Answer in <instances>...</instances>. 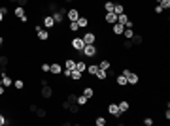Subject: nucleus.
I'll return each instance as SVG.
<instances>
[{
    "mask_svg": "<svg viewBox=\"0 0 170 126\" xmlns=\"http://www.w3.org/2000/svg\"><path fill=\"white\" fill-rule=\"evenodd\" d=\"M81 55H83V57H87V59H94L96 55H99V49H96V45H94V43L85 45V47L81 49Z\"/></svg>",
    "mask_w": 170,
    "mask_h": 126,
    "instance_id": "obj_1",
    "label": "nucleus"
},
{
    "mask_svg": "<svg viewBox=\"0 0 170 126\" xmlns=\"http://www.w3.org/2000/svg\"><path fill=\"white\" fill-rule=\"evenodd\" d=\"M70 47L74 49L76 53H81V49L85 47V43H83V40H81V36H76V38H72V41H70Z\"/></svg>",
    "mask_w": 170,
    "mask_h": 126,
    "instance_id": "obj_2",
    "label": "nucleus"
},
{
    "mask_svg": "<svg viewBox=\"0 0 170 126\" xmlns=\"http://www.w3.org/2000/svg\"><path fill=\"white\" fill-rule=\"evenodd\" d=\"M13 15L21 21V23H29V17H27V13H25V8H21V6H15V10H13Z\"/></svg>",
    "mask_w": 170,
    "mask_h": 126,
    "instance_id": "obj_3",
    "label": "nucleus"
},
{
    "mask_svg": "<svg viewBox=\"0 0 170 126\" xmlns=\"http://www.w3.org/2000/svg\"><path fill=\"white\" fill-rule=\"evenodd\" d=\"M81 40H83V43H85V45H91V43H96V34H94V32H91V30H87V32H83Z\"/></svg>",
    "mask_w": 170,
    "mask_h": 126,
    "instance_id": "obj_4",
    "label": "nucleus"
},
{
    "mask_svg": "<svg viewBox=\"0 0 170 126\" xmlns=\"http://www.w3.org/2000/svg\"><path fill=\"white\" fill-rule=\"evenodd\" d=\"M42 23H44V27H45V28H49V30H53V28L57 27L55 21H53V17H51L49 13H45V15L42 17Z\"/></svg>",
    "mask_w": 170,
    "mask_h": 126,
    "instance_id": "obj_5",
    "label": "nucleus"
},
{
    "mask_svg": "<svg viewBox=\"0 0 170 126\" xmlns=\"http://www.w3.org/2000/svg\"><path fill=\"white\" fill-rule=\"evenodd\" d=\"M80 15H81V13H80L78 8H68V11H66V19H68V21H78Z\"/></svg>",
    "mask_w": 170,
    "mask_h": 126,
    "instance_id": "obj_6",
    "label": "nucleus"
},
{
    "mask_svg": "<svg viewBox=\"0 0 170 126\" xmlns=\"http://www.w3.org/2000/svg\"><path fill=\"white\" fill-rule=\"evenodd\" d=\"M108 113L113 117V119H117V120H121V111H119V107H117V104H108Z\"/></svg>",
    "mask_w": 170,
    "mask_h": 126,
    "instance_id": "obj_7",
    "label": "nucleus"
},
{
    "mask_svg": "<svg viewBox=\"0 0 170 126\" xmlns=\"http://www.w3.org/2000/svg\"><path fill=\"white\" fill-rule=\"evenodd\" d=\"M42 98H45V100H49V98H53V89L49 87V85H44L42 87Z\"/></svg>",
    "mask_w": 170,
    "mask_h": 126,
    "instance_id": "obj_8",
    "label": "nucleus"
},
{
    "mask_svg": "<svg viewBox=\"0 0 170 126\" xmlns=\"http://www.w3.org/2000/svg\"><path fill=\"white\" fill-rule=\"evenodd\" d=\"M138 83H140V75L134 73V72H131L127 75V85H138Z\"/></svg>",
    "mask_w": 170,
    "mask_h": 126,
    "instance_id": "obj_9",
    "label": "nucleus"
},
{
    "mask_svg": "<svg viewBox=\"0 0 170 126\" xmlns=\"http://www.w3.org/2000/svg\"><path fill=\"white\" fill-rule=\"evenodd\" d=\"M123 30H125V24H121V23H113V24H112L113 36H121V34H123Z\"/></svg>",
    "mask_w": 170,
    "mask_h": 126,
    "instance_id": "obj_10",
    "label": "nucleus"
},
{
    "mask_svg": "<svg viewBox=\"0 0 170 126\" xmlns=\"http://www.w3.org/2000/svg\"><path fill=\"white\" fill-rule=\"evenodd\" d=\"M61 72H62V66H61L59 62H51V64H49V73H53V75H61Z\"/></svg>",
    "mask_w": 170,
    "mask_h": 126,
    "instance_id": "obj_11",
    "label": "nucleus"
},
{
    "mask_svg": "<svg viewBox=\"0 0 170 126\" xmlns=\"http://www.w3.org/2000/svg\"><path fill=\"white\" fill-rule=\"evenodd\" d=\"M70 79H74L76 83H80V81L83 79V73H81L80 70H76V68H74V70H72V72H70Z\"/></svg>",
    "mask_w": 170,
    "mask_h": 126,
    "instance_id": "obj_12",
    "label": "nucleus"
},
{
    "mask_svg": "<svg viewBox=\"0 0 170 126\" xmlns=\"http://www.w3.org/2000/svg\"><path fill=\"white\" fill-rule=\"evenodd\" d=\"M117 107H119L121 115H123V113H127V111L131 109V104H129V100H121V102L117 104Z\"/></svg>",
    "mask_w": 170,
    "mask_h": 126,
    "instance_id": "obj_13",
    "label": "nucleus"
},
{
    "mask_svg": "<svg viewBox=\"0 0 170 126\" xmlns=\"http://www.w3.org/2000/svg\"><path fill=\"white\" fill-rule=\"evenodd\" d=\"M104 23H106V24H113V23H117V15H115L113 11H108V13L104 15Z\"/></svg>",
    "mask_w": 170,
    "mask_h": 126,
    "instance_id": "obj_14",
    "label": "nucleus"
},
{
    "mask_svg": "<svg viewBox=\"0 0 170 126\" xmlns=\"http://www.w3.org/2000/svg\"><path fill=\"white\" fill-rule=\"evenodd\" d=\"M0 77H2V85H4L6 89H8V87H11V83H13V81H11V77H10V75H8L6 72H2V73H0Z\"/></svg>",
    "mask_w": 170,
    "mask_h": 126,
    "instance_id": "obj_15",
    "label": "nucleus"
},
{
    "mask_svg": "<svg viewBox=\"0 0 170 126\" xmlns=\"http://www.w3.org/2000/svg\"><path fill=\"white\" fill-rule=\"evenodd\" d=\"M36 36H38V40H40V41H47V40H49V32L44 30V28H40V30L36 32Z\"/></svg>",
    "mask_w": 170,
    "mask_h": 126,
    "instance_id": "obj_16",
    "label": "nucleus"
},
{
    "mask_svg": "<svg viewBox=\"0 0 170 126\" xmlns=\"http://www.w3.org/2000/svg\"><path fill=\"white\" fill-rule=\"evenodd\" d=\"M51 17H53V21H55V24H62V23H64V15H62L61 11L51 13Z\"/></svg>",
    "mask_w": 170,
    "mask_h": 126,
    "instance_id": "obj_17",
    "label": "nucleus"
},
{
    "mask_svg": "<svg viewBox=\"0 0 170 126\" xmlns=\"http://www.w3.org/2000/svg\"><path fill=\"white\" fill-rule=\"evenodd\" d=\"M68 30H70V32H74V34H78L81 28H80V24H78L76 21H70V23H68Z\"/></svg>",
    "mask_w": 170,
    "mask_h": 126,
    "instance_id": "obj_18",
    "label": "nucleus"
},
{
    "mask_svg": "<svg viewBox=\"0 0 170 126\" xmlns=\"http://www.w3.org/2000/svg\"><path fill=\"white\" fill-rule=\"evenodd\" d=\"M64 68L72 72V70L76 68V60H74V59H70V57H68V59H64Z\"/></svg>",
    "mask_w": 170,
    "mask_h": 126,
    "instance_id": "obj_19",
    "label": "nucleus"
},
{
    "mask_svg": "<svg viewBox=\"0 0 170 126\" xmlns=\"http://www.w3.org/2000/svg\"><path fill=\"white\" fill-rule=\"evenodd\" d=\"M76 23L80 24V28H87V27H89V19H87L85 15H80V19H78Z\"/></svg>",
    "mask_w": 170,
    "mask_h": 126,
    "instance_id": "obj_20",
    "label": "nucleus"
},
{
    "mask_svg": "<svg viewBox=\"0 0 170 126\" xmlns=\"http://www.w3.org/2000/svg\"><path fill=\"white\" fill-rule=\"evenodd\" d=\"M47 11H49V15H51V13H55V11H59V4L55 2V0H51V2L47 4Z\"/></svg>",
    "mask_w": 170,
    "mask_h": 126,
    "instance_id": "obj_21",
    "label": "nucleus"
},
{
    "mask_svg": "<svg viewBox=\"0 0 170 126\" xmlns=\"http://www.w3.org/2000/svg\"><path fill=\"white\" fill-rule=\"evenodd\" d=\"M94 77L100 79V81H106V79H108V73H106V70H100V68H99V72L94 73Z\"/></svg>",
    "mask_w": 170,
    "mask_h": 126,
    "instance_id": "obj_22",
    "label": "nucleus"
},
{
    "mask_svg": "<svg viewBox=\"0 0 170 126\" xmlns=\"http://www.w3.org/2000/svg\"><path fill=\"white\" fill-rule=\"evenodd\" d=\"M131 40H132L134 45H142V43H144V36H142V34H136V32H134V36H132Z\"/></svg>",
    "mask_w": 170,
    "mask_h": 126,
    "instance_id": "obj_23",
    "label": "nucleus"
},
{
    "mask_svg": "<svg viewBox=\"0 0 170 126\" xmlns=\"http://www.w3.org/2000/svg\"><path fill=\"white\" fill-rule=\"evenodd\" d=\"M89 75H94L96 72H99V64H87V70H85Z\"/></svg>",
    "mask_w": 170,
    "mask_h": 126,
    "instance_id": "obj_24",
    "label": "nucleus"
},
{
    "mask_svg": "<svg viewBox=\"0 0 170 126\" xmlns=\"http://www.w3.org/2000/svg\"><path fill=\"white\" fill-rule=\"evenodd\" d=\"M76 104H78V106H87V104H89V98L83 96V94H80L78 100H76Z\"/></svg>",
    "mask_w": 170,
    "mask_h": 126,
    "instance_id": "obj_25",
    "label": "nucleus"
},
{
    "mask_svg": "<svg viewBox=\"0 0 170 126\" xmlns=\"http://www.w3.org/2000/svg\"><path fill=\"white\" fill-rule=\"evenodd\" d=\"M81 94H83V96H87V98H89V100H91V98H93V96H94V89H93V87H85V89H83V92H81Z\"/></svg>",
    "mask_w": 170,
    "mask_h": 126,
    "instance_id": "obj_26",
    "label": "nucleus"
},
{
    "mask_svg": "<svg viewBox=\"0 0 170 126\" xmlns=\"http://www.w3.org/2000/svg\"><path fill=\"white\" fill-rule=\"evenodd\" d=\"M115 83H117L119 87H125V85H127V77L121 73V75H117V77H115Z\"/></svg>",
    "mask_w": 170,
    "mask_h": 126,
    "instance_id": "obj_27",
    "label": "nucleus"
},
{
    "mask_svg": "<svg viewBox=\"0 0 170 126\" xmlns=\"http://www.w3.org/2000/svg\"><path fill=\"white\" fill-rule=\"evenodd\" d=\"M76 70H80L81 73L87 70V64H85V60H76Z\"/></svg>",
    "mask_w": 170,
    "mask_h": 126,
    "instance_id": "obj_28",
    "label": "nucleus"
},
{
    "mask_svg": "<svg viewBox=\"0 0 170 126\" xmlns=\"http://www.w3.org/2000/svg\"><path fill=\"white\" fill-rule=\"evenodd\" d=\"M99 68H100V70H110V68H112V64H110V60H106V59H104V60H100V62H99Z\"/></svg>",
    "mask_w": 170,
    "mask_h": 126,
    "instance_id": "obj_29",
    "label": "nucleus"
},
{
    "mask_svg": "<svg viewBox=\"0 0 170 126\" xmlns=\"http://www.w3.org/2000/svg\"><path fill=\"white\" fill-rule=\"evenodd\" d=\"M36 117H38V119H45V117H47V109L38 107V109H36Z\"/></svg>",
    "mask_w": 170,
    "mask_h": 126,
    "instance_id": "obj_30",
    "label": "nucleus"
},
{
    "mask_svg": "<svg viewBox=\"0 0 170 126\" xmlns=\"http://www.w3.org/2000/svg\"><path fill=\"white\" fill-rule=\"evenodd\" d=\"M113 13H115V15L125 13V6H123V4H115V6H113Z\"/></svg>",
    "mask_w": 170,
    "mask_h": 126,
    "instance_id": "obj_31",
    "label": "nucleus"
},
{
    "mask_svg": "<svg viewBox=\"0 0 170 126\" xmlns=\"http://www.w3.org/2000/svg\"><path fill=\"white\" fill-rule=\"evenodd\" d=\"M8 64H10V59L6 55H0V68H6Z\"/></svg>",
    "mask_w": 170,
    "mask_h": 126,
    "instance_id": "obj_32",
    "label": "nucleus"
},
{
    "mask_svg": "<svg viewBox=\"0 0 170 126\" xmlns=\"http://www.w3.org/2000/svg\"><path fill=\"white\" fill-rule=\"evenodd\" d=\"M6 124H11V119H8L6 115L0 113V126H6Z\"/></svg>",
    "mask_w": 170,
    "mask_h": 126,
    "instance_id": "obj_33",
    "label": "nucleus"
},
{
    "mask_svg": "<svg viewBox=\"0 0 170 126\" xmlns=\"http://www.w3.org/2000/svg\"><path fill=\"white\" fill-rule=\"evenodd\" d=\"M123 36H125V40H131L134 36V28H125L123 30Z\"/></svg>",
    "mask_w": 170,
    "mask_h": 126,
    "instance_id": "obj_34",
    "label": "nucleus"
},
{
    "mask_svg": "<svg viewBox=\"0 0 170 126\" xmlns=\"http://www.w3.org/2000/svg\"><path fill=\"white\" fill-rule=\"evenodd\" d=\"M113 6H115V4L112 2V0H106V4H104V11H106V13H108V11H113Z\"/></svg>",
    "mask_w": 170,
    "mask_h": 126,
    "instance_id": "obj_35",
    "label": "nucleus"
},
{
    "mask_svg": "<svg viewBox=\"0 0 170 126\" xmlns=\"http://www.w3.org/2000/svg\"><path fill=\"white\" fill-rule=\"evenodd\" d=\"M121 45H123V49H127V51H129V49H132L134 47V43H132V40H125L123 43H121Z\"/></svg>",
    "mask_w": 170,
    "mask_h": 126,
    "instance_id": "obj_36",
    "label": "nucleus"
},
{
    "mask_svg": "<svg viewBox=\"0 0 170 126\" xmlns=\"http://www.w3.org/2000/svg\"><path fill=\"white\" fill-rule=\"evenodd\" d=\"M15 89L23 90V89H25V81H23V79H15Z\"/></svg>",
    "mask_w": 170,
    "mask_h": 126,
    "instance_id": "obj_37",
    "label": "nucleus"
},
{
    "mask_svg": "<svg viewBox=\"0 0 170 126\" xmlns=\"http://www.w3.org/2000/svg\"><path fill=\"white\" fill-rule=\"evenodd\" d=\"M159 6H161L163 10H170V0H161Z\"/></svg>",
    "mask_w": 170,
    "mask_h": 126,
    "instance_id": "obj_38",
    "label": "nucleus"
},
{
    "mask_svg": "<svg viewBox=\"0 0 170 126\" xmlns=\"http://www.w3.org/2000/svg\"><path fill=\"white\" fill-rule=\"evenodd\" d=\"M94 122H96V126H106V119L104 117H96Z\"/></svg>",
    "mask_w": 170,
    "mask_h": 126,
    "instance_id": "obj_39",
    "label": "nucleus"
},
{
    "mask_svg": "<svg viewBox=\"0 0 170 126\" xmlns=\"http://www.w3.org/2000/svg\"><path fill=\"white\" fill-rule=\"evenodd\" d=\"M40 68H42V72H44V73H47V72H49V62H44Z\"/></svg>",
    "mask_w": 170,
    "mask_h": 126,
    "instance_id": "obj_40",
    "label": "nucleus"
},
{
    "mask_svg": "<svg viewBox=\"0 0 170 126\" xmlns=\"http://www.w3.org/2000/svg\"><path fill=\"white\" fill-rule=\"evenodd\" d=\"M144 124H145V126H153V119H151V117H145V119H144Z\"/></svg>",
    "mask_w": 170,
    "mask_h": 126,
    "instance_id": "obj_41",
    "label": "nucleus"
},
{
    "mask_svg": "<svg viewBox=\"0 0 170 126\" xmlns=\"http://www.w3.org/2000/svg\"><path fill=\"white\" fill-rule=\"evenodd\" d=\"M153 11H155V13H157V15H161V13H164V10H163V8H161V6H159V4H157V6H155V8H153Z\"/></svg>",
    "mask_w": 170,
    "mask_h": 126,
    "instance_id": "obj_42",
    "label": "nucleus"
},
{
    "mask_svg": "<svg viewBox=\"0 0 170 126\" xmlns=\"http://www.w3.org/2000/svg\"><path fill=\"white\" fill-rule=\"evenodd\" d=\"M164 119L170 120V106H166V109H164Z\"/></svg>",
    "mask_w": 170,
    "mask_h": 126,
    "instance_id": "obj_43",
    "label": "nucleus"
},
{
    "mask_svg": "<svg viewBox=\"0 0 170 126\" xmlns=\"http://www.w3.org/2000/svg\"><path fill=\"white\" fill-rule=\"evenodd\" d=\"M0 13H2V15H8V13H10V10H8L6 6H0Z\"/></svg>",
    "mask_w": 170,
    "mask_h": 126,
    "instance_id": "obj_44",
    "label": "nucleus"
},
{
    "mask_svg": "<svg viewBox=\"0 0 170 126\" xmlns=\"http://www.w3.org/2000/svg\"><path fill=\"white\" fill-rule=\"evenodd\" d=\"M36 109H38L36 104H30V106H29V111H34V113H36Z\"/></svg>",
    "mask_w": 170,
    "mask_h": 126,
    "instance_id": "obj_45",
    "label": "nucleus"
},
{
    "mask_svg": "<svg viewBox=\"0 0 170 126\" xmlns=\"http://www.w3.org/2000/svg\"><path fill=\"white\" fill-rule=\"evenodd\" d=\"M62 2H64V4H72V2H74V0H62Z\"/></svg>",
    "mask_w": 170,
    "mask_h": 126,
    "instance_id": "obj_46",
    "label": "nucleus"
},
{
    "mask_svg": "<svg viewBox=\"0 0 170 126\" xmlns=\"http://www.w3.org/2000/svg\"><path fill=\"white\" fill-rule=\"evenodd\" d=\"M4 17H6V15H2V13H0V23H2V21H4Z\"/></svg>",
    "mask_w": 170,
    "mask_h": 126,
    "instance_id": "obj_47",
    "label": "nucleus"
},
{
    "mask_svg": "<svg viewBox=\"0 0 170 126\" xmlns=\"http://www.w3.org/2000/svg\"><path fill=\"white\" fill-rule=\"evenodd\" d=\"M10 2H11V4H15V2H17V0H10Z\"/></svg>",
    "mask_w": 170,
    "mask_h": 126,
    "instance_id": "obj_48",
    "label": "nucleus"
},
{
    "mask_svg": "<svg viewBox=\"0 0 170 126\" xmlns=\"http://www.w3.org/2000/svg\"><path fill=\"white\" fill-rule=\"evenodd\" d=\"M155 2H157V4H159V2H161V0H155Z\"/></svg>",
    "mask_w": 170,
    "mask_h": 126,
    "instance_id": "obj_49",
    "label": "nucleus"
}]
</instances>
